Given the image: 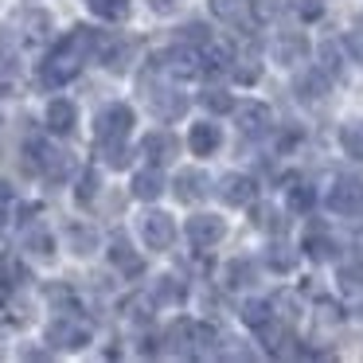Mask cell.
I'll return each mask as SVG.
<instances>
[{"label":"cell","instance_id":"obj_21","mask_svg":"<svg viewBox=\"0 0 363 363\" xmlns=\"http://www.w3.org/2000/svg\"><path fill=\"white\" fill-rule=\"evenodd\" d=\"M254 281H258V266H254L250 258L227 262V269H223V285H227V289H242V285H254Z\"/></svg>","mask_w":363,"mask_h":363},{"label":"cell","instance_id":"obj_36","mask_svg":"<svg viewBox=\"0 0 363 363\" xmlns=\"http://www.w3.org/2000/svg\"><path fill=\"white\" fill-rule=\"evenodd\" d=\"M102 152H106V164H110V168H125V164H129V149H125V141H118V145H102Z\"/></svg>","mask_w":363,"mask_h":363},{"label":"cell","instance_id":"obj_8","mask_svg":"<svg viewBox=\"0 0 363 363\" xmlns=\"http://www.w3.org/2000/svg\"><path fill=\"white\" fill-rule=\"evenodd\" d=\"M230 113L238 118V133L250 137V141H258V137H266L269 129H274V113L262 102H238Z\"/></svg>","mask_w":363,"mask_h":363},{"label":"cell","instance_id":"obj_34","mask_svg":"<svg viewBox=\"0 0 363 363\" xmlns=\"http://www.w3.org/2000/svg\"><path fill=\"white\" fill-rule=\"evenodd\" d=\"M90 9L102 20H121L129 12V0H90Z\"/></svg>","mask_w":363,"mask_h":363},{"label":"cell","instance_id":"obj_35","mask_svg":"<svg viewBox=\"0 0 363 363\" xmlns=\"http://www.w3.org/2000/svg\"><path fill=\"white\" fill-rule=\"evenodd\" d=\"M254 223H258L262 230H274V235H281V230H285L281 211H274V207H258V211H254Z\"/></svg>","mask_w":363,"mask_h":363},{"label":"cell","instance_id":"obj_4","mask_svg":"<svg viewBox=\"0 0 363 363\" xmlns=\"http://www.w3.org/2000/svg\"><path fill=\"white\" fill-rule=\"evenodd\" d=\"M28 168H35V172H43L51 184H63L67 180V172H71V157H67L63 149H51V145H43V141H32L28 145Z\"/></svg>","mask_w":363,"mask_h":363},{"label":"cell","instance_id":"obj_31","mask_svg":"<svg viewBox=\"0 0 363 363\" xmlns=\"http://www.w3.org/2000/svg\"><path fill=\"white\" fill-rule=\"evenodd\" d=\"M340 285H344V289H355V293L363 289V258H352V262L340 266Z\"/></svg>","mask_w":363,"mask_h":363},{"label":"cell","instance_id":"obj_15","mask_svg":"<svg viewBox=\"0 0 363 363\" xmlns=\"http://www.w3.org/2000/svg\"><path fill=\"white\" fill-rule=\"evenodd\" d=\"M74 125H79V110H74L71 98H51L48 102V129L55 137H67L74 133Z\"/></svg>","mask_w":363,"mask_h":363},{"label":"cell","instance_id":"obj_16","mask_svg":"<svg viewBox=\"0 0 363 363\" xmlns=\"http://www.w3.org/2000/svg\"><path fill=\"white\" fill-rule=\"evenodd\" d=\"M20 40L28 43V48H40V43L51 40V16L40 9H28L24 16H20Z\"/></svg>","mask_w":363,"mask_h":363},{"label":"cell","instance_id":"obj_17","mask_svg":"<svg viewBox=\"0 0 363 363\" xmlns=\"http://www.w3.org/2000/svg\"><path fill=\"white\" fill-rule=\"evenodd\" d=\"M172 191H176L180 203H196V199H203L207 196V172H199V168H180Z\"/></svg>","mask_w":363,"mask_h":363},{"label":"cell","instance_id":"obj_33","mask_svg":"<svg viewBox=\"0 0 363 363\" xmlns=\"http://www.w3.org/2000/svg\"><path fill=\"white\" fill-rule=\"evenodd\" d=\"M199 102H203V110H211V113H230V110H235V98H230L227 90H219V86L207 90Z\"/></svg>","mask_w":363,"mask_h":363},{"label":"cell","instance_id":"obj_13","mask_svg":"<svg viewBox=\"0 0 363 363\" xmlns=\"http://www.w3.org/2000/svg\"><path fill=\"white\" fill-rule=\"evenodd\" d=\"M157 71L172 74V79H196L203 67H199V55L191 48H172L164 55H157Z\"/></svg>","mask_w":363,"mask_h":363},{"label":"cell","instance_id":"obj_12","mask_svg":"<svg viewBox=\"0 0 363 363\" xmlns=\"http://www.w3.org/2000/svg\"><path fill=\"white\" fill-rule=\"evenodd\" d=\"M269 51H274V59L281 67H301L308 59V40H305V32H277Z\"/></svg>","mask_w":363,"mask_h":363},{"label":"cell","instance_id":"obj_42","mask_svg":"<svg viewBox=\"0 0 363 363\" xmlns=\"http://www.w3.org/2000/svg\"><path fill=\"white\" fill-rule=\"evenodd\" d=\"M340 43H344V48L355 55V63H363V40H359V35H344Z\"/></svg>","mask_w":363,"mask_h":363},{"label":"cell","instance_id":"obj_24","mask_svg":"<svg viewBox=\"0 0 363 363\" xmlns=\"http://www.w3.org/2000/svg\"><path fill=\"white\" fill-rule=\"evenodd\" d=\"M67 242H71V250L79 254V258H86V254L98 250V230L82 227V223H71V227H67Z\"/></svg>","mask_w":363,"mask_h":363},{"label":"cell","instance_id":"obj_9","mask_svg":"<svg viewBox=\"0 0 363 363\" xmlns=\"http://www.w3.org/2000/svg\"><path fill=\"white\" fill-rule=\"evenodd\" d=\"M223 238H227V219H219V215H191L188 219V242L196 250L219 246Z\"/></svg>","mask_w":363,"mask_h":363},{"label":"cell","instance_id":"obj_2","mask_svg":"<svg viewBox=\"0 0 363 363\" xmlns=\"http://www.w3.org/2000/svg\"><path fill=\"white\" fill-rule=\"evenodd\" d=\"M141 90L149 94V110L157 113L160 121H176L188 113V94H180L176 86H164V82H141Z\"/></svg>","mask_w":363,"mask_h":363},{"label":"cell","instance_id":"obj_39","mask_svg":"<svg viewBox=\"0 0 363 363\" xmlns=\"http://www.w3.org/2000/svg\"><path fill=\"white\" fill-rule=\"evenodd\" d=\"M308 254H313V258H332V254H336V246L328 242V238H308Z\"/></svg>","mask_w":363,"mask_h":363},{"label":"cell","instance_id":"obj_30","mask_svg":"<svg viewBox=\"0 0 363 363\" xmlns=\"http://www.w3.org/2000/svg\"><path fill=\"white\" fill-rule=\"evenodd\" d=\"M285 203H289V211H301V215H305L308 207L316 203L313 184H293V188H289V196H285Z\"/></svg>","mask_w":363,"mask_h":363},{"label":"cell","instance_id":"obj_27","mask_svg":"<svg viewBox=\"0 0 363 363\" xmlns=\"http://www.w3.org/2000/svg\"><path fill=\"white\" fill-rule=\"evenodd\" d=\"M152 301H157V305H180L184 301V281L180 277H160V281L152 285Z\"/></svg>","mask_w":363,"mask_h":363},{"label":"cell","instance_id":"obj_20","mask_svg":"<svg viewBox=\"0 0 363 363\" xmlns=\"http://www.w3.org/2000/svg\"><path fill=\"white\" fill-rule=\"evenodd\" d=\"M188 145H191V152H196V157H211V152L223 145V129L211 125V121H199V125H191Z\"/></svg>","mask_w":363,"mask_h":363},{"label":"cell","instance_id":"obj_38","mask_svg":"<svg viewBox=\"0 0 363 363\" xmlns=\"http://www.w3.org/2000/svg\"><path fill=\"white\" fill-rule=\"evenodd\" d=\"M94 191H98V172L90 168V172L79 180V199H82V203H90V199H94Z\"/></svg>","mask_w":363,"mask_h":363},{"label":"cell","instance_id":"obj_40","mask_svg":"<svg viewBox=\"0 0 363 363\" xmlns=\"http://www.w3.org/2000/svg\"><path fill=\"white\" fill-rule=\"evenodd\" d=\"M12 199H16V196H12V188H9V184H0V223L9 219V207H12Z\"/></svg>","mask_w":363,"mask_h":363},{"label":"cell","instance_id":"obj_41","mask_svg":"<svg viewBox=\"0 0 363 363\" xmlns=\"http://www.w3.org/2000/svg\"><path fill=\"white\" fill-rule=\"evenodd\" d=\"M149 9L160 12V16H172V12L180 9V0H149Z\"/></svg>","mask_w":363,"mask_h":363},{"label":"cell","instance_id":"obj_18","mask_svg":"<svg viewBox=\"0 0 363 363\" xmlns=\"http://www.w3.org/2000/svg\"><path fill=\"white\" fill-rule=\"evenodd\" d=\"M110 262L121 269V274H129V277H137V274L145 269L141 254H137L133 246H129V238H125V235H118V238L110 242Z\"/></svg>","mask_w":363,"mask_h":363},{"label":"cell","instance_id":"obj_32","mask_svg":"<svg viewBox=\"0 0 363 363\" xmlns=\"http://www.w3.org/2000/svg\"><path fill=\"white\" fill-rule=\"evenodd\" d=\"M269 269H277V274H289L293 266H297V250H289V246H274V250L266 254Z\"/></svg>","mask_w":363,"mask_h":363},{"label":"cell","instance_id":"obj_3","mask_svg":"<svg viewBox=\"0 0 363 363\" xmlns=\"http://www.w3.org/2000/svg\"><path fill=\"white\" fill-rule=\"evenodd\" d=\"M129 129H133V110H129V106H121V102L106 106V110L98 113V121H94L98 145H118V141H125Z\"/></svg>","mask_w":363,"mask_h":363},{"label":"cell","instance_id":"obj_26","mask_svg":"<svg viewBox=\"0 0 363 363\" xmlns=\"http://www.w3.org/2000/svg\"><path fill=\"white\" fill-rule=\"evenodd\" d=\"M242 320L250 324V328H269V324H274V305H269V301H246L242 305Z\"/></svg>","mask_w":363,"mask_h":363},{"label":"cell","instance_id":"obj_5","mask_svg":"<svg viewBox=\"0 0 363 363\" xmlns=\"http://www.w3.org/2000/svg\"><path fill=\"white\" fill-rule=\"evenodd\" d=\"M48 344L59 347V352H79V347L90 344V328L74 316H59V320L48 324Z\"/></svg>","mask_w":363,"mask_h":363},{"label":"cell","instance_id":"obj_11","mask_svg":"<svg viewBox=\"0 0 363 363\" xmlns=\"http://www.w3.org/2000/svg\"><path fill=\"white\" fill-rule=\"evenodd\" d=\"M219 199L227 207H250L254 199H258V184H254V176L246 172H230L219 180Z\"/></svg>","mask_w":363,"mask_h":363},{"label":"cell","instance_id":"obj_22","mask_svg":"<svg viewBox=\"0 0 363 363\" xmlns=\"http://www.w3.org/2000/svg\"><path fill=\"white\" fill-rule=\"evenodd\" d=\"M164 191V176H160V168L152 164V168H145V172H137L133 176V196L137 199H145V203H152V199Z\"/></svg>","mask_w":363,"mask_h":363},{"label":"cell","instance_id":"obj_10","mask_svg":"<svg viewBox=\"0 0 363 363\" xmlns=\"http://www.w3.org/2000/svg\"><path fill=\"white\" fill-rule=\"evenodd\" d=\"M141 238H145V246H149V250H168V246H172V238H176L172 215H164V211H145V215H141Z\"/></svg>","mask_w":363,"mask_h":363},{"label":"cell","instance_id":"obj_37","mask_svg":"<svg viewBox=\"0 0 363 363\" xmlns=\"http://www.w3.org/2000/svg\"><path fill=\"white\" fill-rule=\"evenodd\" d=\"M297 16L301 20H320L324 16V0H297Z\"/></svg>","mask_w":363,"mask_h":363},{"label":"cell","instance_id":"obj_29","mask_svg":"<svg viewBox=\"0 0 363 363\" xmlns=\"http://www.w3.org/2000/svg\"><path fill=\"white\" fill-rule=\"evenodd\" d=\"M320 59H324V74H332V79H344V63H347V59L340 55V43L324 40V43H320Z\"/></svg>","mask_w":363,"mask_h":363},{"label":"cell","instance_id":"obj_23","mask_svg":"<svg viewBox=\"0 0 363 363\" xmlns=\"http://www.w3.org/2000/svg\"><path fill=\"white\" fill-rule=\"evenodd\" d=\"M211 12L219 20H227V24H250V4H246V0H211Z\"/></svg>","mask_w":363,"mask_h":363},{"label":"cell","instance_id":"obj_44","mask_svg":"<svg viewBox=\"0 0 363 363\" xmlns=\"http://www.w3.org/2000/svg\"><path fill=\"white\" fill-rule=\"evenodd\" d=\"M0 71L4 74L12 71V51H9V43H4V35H0Z\"/></svg>","mask_w":363,"mask_h":363},{"label":"cell","instance_id":"obj_14","mask_svg":"<svg viewBox=\"0 0 363 363\" xmlns=\"http://www.w3.org/2000/svg\"><path fill=\"white\" fill-rule=\"evenodd\" d=\"M141 152L160 168V164H172V160H176V152H180V141H176L172 133H164V129H152V133H145Z\"/></svg>","mask_w":363,"mask_h":363},{"label":"cell","instance_id":"obj_43","mask_svg":"<svg viewBox=\"0 0 363 363\" xmlns=\"http://www.w3.org/2000/svg\"><path fill=\"white\" fill-rule=\"evenodd\" d=\"M184 32H188V40H196V43H207V40H211L203 24H188V28H184Z\"/></svg>","mask_w":363,"mask_h":363},{"label":"cell","instance_id":"obj_25","mask_svg":"<svg viewBox=\"0 0 363 363\" xmlns=\"http://www.w3.org/2000/svg\"><path fill=\"white\" fill-rule=\"evenodd\" d=\"M340 149H344L352 160H363V121L359 118L340 125Z\"/></svg>","mask_w":363,"mask_h":363},{"label":"cell","instance_id":"obj_7","mask_svg":"<svg viewBox=\"0 0 363 363\" xmlns=\"http://www.w3.org/2000/svg\"><path fill=\"white\" fill-rule=\"evenodd\" d=\"M94 55L102 59L106 71L125 74L129 63H133V40H125V35H102V40H94Z\"/></svg>","mask_w":363,"mask_h":363},{"label":"cell","instance_id":"obj_1","mask_svg":"<svg viewBox=\"0 0 363 363\" xmlns=\"http://www.w3.org/2000/svg\"><path fill=\"white\" fill-rule=\"evenodd\" d=\"M94 40H98V35L90 32V28H74V32L67 35L55 51H51V59L43 63L40 79L48 82V86H63V82H71L74 74L82 71L86 55H94Z\"/></svg>","mask_w":363,"mask_h":363},{"label":"cell","instance_id":"obj_19","mask_svg":"<svg viewBox=\"0 0 363 363\" xmlns=\"http://www.w3.org/2000/svg\"><path fill=\"white\" fill-rule=\"evenodd\" d=\"M297 98L305 106H320L324 98H328V74L324 71H305L297 79Z\"/></svg>","mask_w":363,"mask_h":363},{"label":"cell","instance_id":"obj_6","mask_svg":"<svg viewBox=\"0 0 363 363\" xmlns=\"http://www.w3.org/2000/svg\"><path fill=\"white\" fill-rule=\"evenodd\" d=\"M328 211L359 215L363 211V180H355V176H336V184L328 188Z\"/></svg>","mask_w":363,"mask_h":363},{"label":"cell","instance_id":"obj_28","mask_svg":"<svg viewBox=\"0 0 363 363\" xmlns=\"http://www.w3.org/2000/svg\"><path fill=\"white\" fill-rule=\"evenodd\" d=\"M24 246L35 254V258H51V254H55V238H51L48 227H32L24 235Z\"/></svg>","mask_w":363,"mask_h":363}]
</instances>
